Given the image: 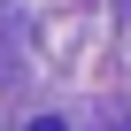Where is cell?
I'll return each mask as SVG.
<instances>
[{"label": "cell", "mask_w": 131, "mask_h": 131, "mask_svg": "<svg viewBox=\"0 0 131 131\" xmlns=\"http://www.w3.org/2000/svg\"><path fill=\"white\" fill-rule=\"evenodd\" d=\"M31 131H62V123H31Z\"/></svg>", "instance_id": "cell-1"}]
</instances>
